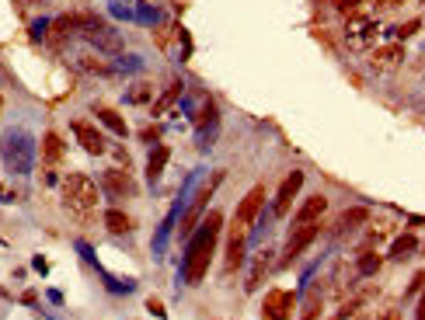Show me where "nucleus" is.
Masks as SVG:
<instances>
[{"label":"nucleus","instance_id":"nucleus-8","mask_svg":"<svg viewBox=\"0 0 425 320\" xmlns=\"http://www.w3.org/2000/svg\"><path fill=\"white\" fill-rule=\"evenodd\" d=\"M303 188V171H290L286 174V181L279 185V195H276V202H272V212L283 220V216H290V209H293V198H296V192Z\"/></svg>","mask_w":425,"mask_h":320},{"label":"nucleus","instance_id":"nucleus-6","mask_svg":"<svg viewBox=\"0 0 425 320\" xmlns=\"http://www.w3.org/2000/svg\"><path fill=\"white\" fill-rule=\"evenodd\" d=\"M77 25H80V14H63V18H56V21H49V25H45V49L60 52V49L77 35Z\"/></svg>","mask_w":425,"mask_h":320},{"label":"nucleus","instance_id":"nucleus-4","mask_svg":"<svg viewBox=\"0 0 425 320\" xmlns=\"http://www.w3.org/2000/svg\"><path fill=\"white\" fill-rule=\"evenodd\" d=\"M35 164V146H32V136L14 129L8 139H4V168L11 174H28Z\"/></svg>","mask_w":425,"mask_h":320},{"label":"nucleus","instance_id":"nucleus-30","mask_svg":"<svg viewBox=\"0 0 425 320\" xmlns=\"http://www.w3.org/2000/svg\"><path fill=\"white\" fill-rule=\"evenodd\" d=\"M171 32H175L171 25H164L161 32H157V45H161V49H168V45H171Z\"/></svg>","mask_w":425,"mask_h":320},{"label":"nucleus","instance_id":"nucleus-5","mask_svg":"<svg viewBox=\"0 0 425 320\" xmlns=\"http://www.w3.org/2000/svg\"><path fill=\"white\" fill-rule=\"evenodd\" d=\"M220 181H224V171H217V174H212V178H206V181H202L199 195L192 198V205H188V212H185V220H182V237L195 233V223H199V216H202L206 202L212 198V192H217V185H220Z\"/></svg>","mask_w":425,"mask_h":320},{"label":"nucleus","instance_id":"nucleus-38","mask_svg":"<svg viewBox=\"0 0 425 320\" xmlns=\"http://www.w3.org/2000/svg\"><path fill=\"white\" fill-rule=\"evenodd\" d=\"M0 112H4V98H0Z\"/></svg>","mask_w":425,"mask_h":320},{"label":"nucleus","instance_id":"nucleus-23","mask_svg":"<svg viewBox=\"0 0 425 320\" xmlns=\"http://www.w3.org/2000/svg\"><path fill=\"white\" fill-rule=\"evenodd\" d=\"M369 220V209H362V205H352V209H345L342 212V220H338V227H335V233H345V230H356V227H362Z\"/></svg>","mask_w":425,"mask_h":320},{"label":"nucleus","instance_id":"nucleus-25","mask_svg":"<svg viewBox=\"0 0 425 320\" xmlns=\"http://www.w3.org/2000/svg\"><path fill=\"white\" fill-rule=\"evenodd\" d=\"M418 251V237L415 233H401L394 244H391V258L394 261H401V258H408V254H415Z\"/></svg>","mask_w":425,"mask_h":320},{"label":"nucleus","instance_id":"nucleus-20","mask_svg":"<svg viewBox=\"0 0 425 320\" xmlns=\"http://www.w3.org/2000/svg\"><path fill=\"white\" fill-rule=\"evenodd\" d=\"M401 60H404V45H397V42L380 45V49L373 52V67H377V70H397Z\"/></svg>","mask_w":425,"mask_h":320},{"label":"nucleus","instance_id":"nucleus-27","mask_svg":"<svg viewBox=\"0 0 425 320\" xmlns=\"http://www.w3.org/2000/svg\"><path fill=\"white\" fill-rule=\"evenodd\" d=\"M321 306H325V289H314L307 296V303H303V317L300 320H317V317H321Z\"/></svg>","mask_w":425,"mask_h":320},{"label":"nucleus","instance_id":"nucleus-12","mask_svg":"<svg viewBox=\"0 0 425 320\" xmlns=\"http://www.w3.org/2000/svg\"><path fill=\"white\" fill-rule=\"evenodd\" d=\"M261 205H265V188L258 185V188H251L241 202H237V223H244V227H251L258 216H261Z\"/></svg>","mask_w":425,"mask_h":320},{"label":"nucleus","instance_id":"nucleus-7","mask_svg":"<svg viewBox=\"0 0 425 320\" xmlns=\"http://www.w3.org/2000/svg\"><path fill=\"white\" fill-rule=\"evenodd\" d=\"M293 306H296V293L293 289H272L269 296H265V303H261V317L265 320H290Z\"/></svg>","mask_w":425,"mask_h":320},{"label":"nucleus","instance_id":"nucleus-19","mask_svg":"<svg viewBox=\"0 0 425 320\" xmlns=\"http://www.w3.org/2000/svg\"><path fill=\"white\" fill-rule=\"evenodd\" d=\"M91 108H94V115H98V122L105 126V129H109L112 136H129V126H126V119L116 112V108H105V104H91Z\"/></svg>","mask_w":425,"mask_h":320},{"label":"nucleus","instance_id":"nucleus-17","mask_svg":"<svg viewBox=\"0 0 425 320\" xmlns=\"http://www.w3.org/2000/svg\"><path fill=\"white\" fill-rule=\"evenodd\" d=\"M101 220H105V230L116 233V237H126V233L136 230V220L129 216V212H122V209H109V212H101Z\"/></svg>","mask_w":425,"mask_h":320},{"label":"nucleus","instance_id":"nucleus-22","mask_svg":"<svg viewBox=\"0 0 425 320\" xmlns=\"http://www.w3.org/2000/svg\"><path fill=\"white\" fill-rule=\"evenodd\" d=\"M269 264H272V254H269V251H258V254H254L251 272H248V289H258V286H261L265 272H269Z\"/></svg>","mask_w":425,"mask_h":320},{"label":"nucleus","instance_id":"nucleus-39","mask_svg":"<svg viewBox=\"0 0 425 320\" xmlns=\"http://www.w3.org/2000/svg\"><path fill=\"white\" fill-rule=\"evenodd\" d=\"M422 251H425V244H422Z\"/></svg>","mask_w":425,"mask_h":320},{"label":"nucleus","instance_id":"nucleus-16","mask_svg":"<svg viewBox=\"0 0 425 320\" xmlns=\"http://www.w3.org/2000/svg\"><path fill=\"white\" fill-rule=\"evenodd\" d=\"M314 240H317V223H314V227H300V230H293V233H290V244H286V251H283V264H290L296 254H303Z\"/></svg>","mask_w":425,"mask_h":320},{"label":"nucleus","instance_id":"nucleus-18","mask_svg":"<svg viewBox=\"0 0 425 320\" xmlns=\"http://www.w3.org/2000/svg\"><path fill=\"white\" fill-rule=\"evenodd\" d=\"M63 153H67L63 136L60 133H45V139H42V164L45 168H60L63 164Z\"/></svg>","mask_w":425,"mask_h":320},{"label":"nucleus","instance_id":"nucleus-35","mask_svg":"<svg viewBox=\"0 0 425 320\" xmlns=\"http://www.w3.org/2000/svg\"><path fill=\"white\" fill-rule=\"evenodd\" d=\"M415 320H425V293H422V299H418V310H415Z\"/></svg>","mask_w":425,"mask_h":320},{"label":"nucleus","instance_id":"nucleus-26","mask_svg":"<svg viewBox=\"0 0 425 320\" xmlns=\"http://www.w3.org/2000/svg\"><path fill=\"white\" fill-rule=\"evenodd\" d=\"M387 233H391V220L373 223V227H369V237L362 240V251H373L377 244H384V240H387Z\"/></svg>","mask_w":425,"mask_h":320},{"label":"nucleus","instance_id":"nucleus-32","mask_svg":"<svg viewBox=\"0 0 425 320\" xmlns=\"http://www.w3.org/2000/svg\"><path fill=\"white\" fill-rule=\"evenodd\" d=\"M140 136H143L146 143H157V139H161V126H146V129H143Z\"/></svg>","mask_w":425,"mask_h":320},{"label":"nucleus","instance_id":"nucleus-37","mask_svg":"<svg viewBox=\"0 0 425 320\" xmlns=\"http://www.w3.org/2000/svg\"><path fill=\"white\" fill-rule=\"evenodd\" d=\"M28 4H45V0H28Z\"/></svg>","mask_w":425,"mask_h":320},{"label":"nucleus","instance_id":"nucleus-10","mask_svg":"<svg viewBox=\"0 0 425 320\" xmlns=\"http://www.w3.org/2000/svg\"><path fill=\"white\" fill-rule=\"evenodd\" d=\"M101 192L109 198H133L136 195V185L126 171H105L101 174Z\"/></svg>","mask_w":425,"mask_h":320},{"label":"nucleus","instance_id":"nucleus-13","mask_svg":"<svg viewBox=\"0 0 425 320\" xmlns=\"http://www.w3.org/2000/svg\"><path fill=\"white\" fill-rule=\"evenodd\" d=\"M345 32H349V45H352V52H362V49H369V42H373L377 25L369 21V18H349Z\"/></svg>","mask_w":425,"mask_h":320},{"label":"nucleus","instance_id":"nucleus-29","mask_svg":"<svg viewBox=\"0 0 425 320\" xmlns=\"http://www.w3.org/2000/svg\"><path fill=\"white\" fill-rule=\"evenodd\" d=\"M129 101H133V104H146V101H150V84H136V87L126 94V104H129Z\"/></svg>","mask_w":425,"mask_h":320},{"label":"nucleus","instance_id":"nucleus-14","mask_svg":"<svg viewBox=\"0 0 425 320\" xmlns=\"http://www.w3.org/2000/svg\"><path fill=\"white\" fill-rule=\"evenodd\" d=\"M77 70L87 77H116V63H105L101 52H94V49H84L77 56Z\"/></svg>","mask_w":425,"mask_h":320},{"label":"nucleus","instance_id":"nucleus-9","mask_svg":"<svg viewBox=\"0 0 425 320\" xmlns=\"http://www.w3.org/2000/svg\"><path fill=\"white\" fill-rule=\"evenodd\" d=\"M244 254H248L244 223H237V220H234V227H230V240H227V275H237V272H241Z\"/></svg>","mask_w":425,"mask_h":320},{"label":"nucleus","instance_id":"nucleus-2","mask_svg":"<svg viewBox=\"0 0 425 320\" xmlns=\"http://www.w3.org/2000/svg\"><path fill=\"white\" fill-rule=\"evenodd\" d=\"M63 205L77 227H91L98 216V185L87 174H67L63 178Z\"/></svg>","mask_w":425,"mask_h":320},{"label":"nucleus","instance_id":"nucleus-21","mask_svg":"<svg viewBox=\"0 0 425 320\" xmlns=\"http://www.w3.org/2000/svg\"><path fill=\"white\" fill-rule=\"evenodd\" d=\"M168 157H171V150H168L164 143L153 146V153H150V160H146V185H157V181H161V174H164V168H168Z\"/></svg>","mask_w":425,"mask_h":320},{"label":"nucleus","instance_id":"nucleus-33","mask_svg":"<svg viewBox=\"0 0 425 320\" xmlns=\"http://www.w3.org/2000/svg\"><path fill=\"white\" fill-rule=\"evenodd\" d=\"M418 28H422V21H408V25H401V28H397V35H404V38H408V35H415Z\"/></svg>","mask_w":425,"mask_h":320},{"label":"nucleus","instance_id":"nucleus-31","mask_svg":"<svg viewBox=\"0 0 425 320\" xmlns=\"http://www.w3.org/2000/svg\"><path fill=\"white\" fill-rule=\"evenodd\" d=\"M335 4H338V11H342V14H349V18H352V11L362 4V0H335Z\"/></svg>","mask_w":425,"mask_h":320},{"label":"nucleus","instance_id":"nucleus-1","mask_svg":"<svg viewBox=\"0 0 425 320\" xmlns=\"http://www.w3.org/2000/svg\"><path fill=\"white\" fill-rule=\"evenodd\" d=\"M220 230H224V212L212 209L206 216V223L192 233V240L185 247V282L188 286H199L206 279L212 251H217V240H220Z\"/></svg>","mask_w":425,"mask_h":320},{"label":"nucleus","instance_id":"nucleus-28","mask_svg":"<svg viewBox=\"0 0 425 320\" xmlns=\"http://www.w3.org/2000/svg\"><path fill=\"white\" fill-rule=\"evenodd\" d=\"M380 264H384V258H380L377 251H362V254H359V275H373V272H380Z\"/></svg>","mask_w":425,"mask_h":320},{"label":"nucleus","instance_id":"nucleus-11","mask_svg":"<svg viewBox=\"0 0 425 320\" xmlns=\"http://www.w3.org/2000/svg\"><path fill=\"white\" fill-rule=\"evenodd\" d=\"M328 212V198L325 195H310L300 209H296V216H293V230L300 227H314V223H321V216Z\"/></svg>","mask_w":425,"mask_h":320},{"label":"nucleus","instance_id":"nucleus-24","mask_svg":"<svg viewBox=\"0 0 425 320\" xmlns=\"http://www.w3.org/2000/svg\"><path fill=\"white\" fill-rule=\"evenodd\" d=\"M178 98H182V80H171V84L164 87V94L150 104V112H153V115H164V112L171 108V104L178 101Z\"/></svg>","mask_w":425,"mask_h":320},{"label":"nucleus","instance_id":"nucleus-34","mask_svg":"<svg viewBox=\"0 0 425 320\" xmlns=\"http://www.w3.org/2000/svg\"><path fill=\"white\" fill-rule=\"evenodd\" d=\"M146 310H150V313H157V317H164V303H161V299H150V303H146Z\"/></svg>","mask_w":425,"mask_h":320},{"label":"nucleus","instance_id":"nucleus-15","mask_svg":"<svg viewBox=\"0 0 425 320\" xmlns=\"http://www.w3.org/2000/svg\"><path fill=\"white\" fill-rule=\"evenodd\" d=\"M74 136H77V143H80L91 157H101V153H105V139H101V133H98L91 122L74 119Z\"/></svg>","mask_w":425,"mask_h":320},{"label":"nucleus","instance_id":"nucleus-36","mask_svg":"<svg viewBox=\"0 0 425 320\" xmlns=\"http://www.w3.org/2000/svg\"><path fill=\"white\" fill-rule=\"evenodd\" d=\"M380 320H401V317H397V310H387V313H384Z\"/></svg>","mask_w":425,"mask_h":320},{"label":"nucleus","instance_id":"nucleus-3","mask_svg":"<svg viewBox=\"0 0 425 320\" xmlns=\"http://www.w3.org/2000/svg\"><path fill=\"white\" fill-rule=\"evenodd\" d=\"M77 35L84 42H91L94 52H109V56H122V35L109 25V21H101L98 14H80V25H77Z\"/></svg>","mask_w":425,"mask_h":320}]
</instances>
